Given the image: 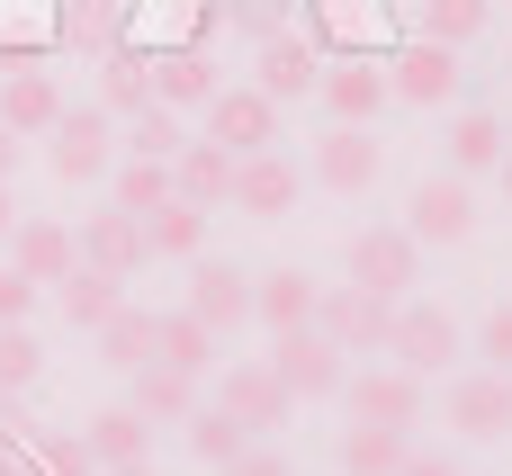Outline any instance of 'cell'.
Masks as SVG:
<instances>
[{
    "mask_svg": "<svg viewBox=\"0 0 512 476\" xmlns=\"http://www.w3.org/2000/svg\"><path fill=\"white\" fill-rule=\"evenodd\" d=\"M27 315H36V279L0 261V324H27Z\"/></svg>",
    "mask_w": 512,
    "mask_h": 476,
    "instance_id": "obj_39",
    "label": "cell"
},
{
    "mask_svg": "<svg viewBox=\"0 0 512 476\" xmlns=\"http://www.w3.org/2000/svg\"><path fill=\"white\" fill-rule=\"evenodd\" d=\"M180 441H189V459H198V468H234V459H243V450H252V432H243V423H234V414H216V405H198V414H189V432H180Z\"/></svg>",
    "mask_w": 512,
    "mask_h": 476,
    "instance_id": "obj_33",
    "label": "cell"
},
{
    "mask_svg": "<svg viewBox=\"0 0 512 476\" xmlns=\"http://www.w3.org/2000/svg\"><path fill=\"white\" fill-rule=\"evenodd\" d=\"M153 360H162V369H189V378H198V369H216V333H207L189 306H180V315H153Z\"/></svg>",
    "mask_w": 512,
    "mask_h": 476,
    "instance_id": "obj_27",
    "label": "cell"
},
{
    "mask_svg": "<svg viewBox=\"0 0 512 476\" xmlns=\"http://www.w3.org/2000/svg\"><path fill=\"white\" fill-rule=\"evenodd\" d=\"M90 342H99V360H108V369H126V378H135V369L153 360V315H144V306H117Z\"/></svg>",
    "mask_w": 512,
    "mask_h": 476,
    "instance_id": "obj_32",
    "label": "cell"
},
{
    "mask_svg": "<svg viewBox=\"0 0 512 476\" xmlns=\"http://www.w3.org/2000/svg\"><path fill=\"white\" fill-rule=\"evenodd\" d=\"M144 99H153V54H117V45H108V54H99V108H108V117H135Z\"/></svg>",
    "mask_w": 512,
    "mask_h": 476,
    "instance_id": "obj_29",
    "label": "cell"
},
{
    "mask_svg": "<svg viewBox=\"0 0 512 476\" xmlns=\"http://www.w3.org/2000/svg\"><path fill=\"white\" fill-rule=\"evenodd\" d=\"M180 144H189V135H180V117L144 99V108H135V126H126V153H144V162H171Z\"/></svg>",
    "mask_w": 512,
    "mask_h": 476,
    "instance_id": "obj_38",
    "label": "cell"
},
{
    "mask_svg": "<svg viewBox=\"0 0 512 476\" xmlns=\"http://www.w3.org/2000/svg\"><path fill=\"white\" fill-rule=\"evenodd\" d=\"M495 180H504V207H512V153H504V162H495Z\"/></svg>",
    "mask_w": 512,
    "mask_h": 476,
    "instance_id": "obj_45",
    "label": "cell"
},
{
    "mask_svg": "<svg viewBox=\"0 0 512 476\" xmlns=\"http://www.w3.org/2000/svg\"><path fill=\"white\" fill-rule=\"evenodd\" d=\"M315 99L333 108V126H378V117L396 108V90H387V63H369V54H342V63H324Z\"/></svg>",
    "mask_w": 512,
    "mask_h": 476,
    "instance_id": "obj_8",
    "label": "cell"
},
{
    "mask_svg": "<svg viewBox=\"0 0 512 476\" xmlns=\"http://www.w3.org/2000/svg\"><path fill=\"white\" fill-rule=\"evenodd\" d=\"M450 432H468V441H504V432H512V378H495V369L459 378V387H450Z\"/></svg>",
    "mask_w": 512,
    "mask_h": 476,
    "instance_id": "obj_17",
    "label": "cell"
},
{
    "mask_svg": "<svg viewBox=\"0 0 512 476\" xmlns=\"http://www.w3.org/2000/svg\"><path fill=\"white\" fill-rule=\"evenodd\" d=\"M288 405H297V396L279 387L270 360H234V369L216 378V414H234L252 441H261V432H288Z\"/></svg>",
    "mask_w": 512,
    "mask_h": 476,
    "instance_id": "obj_7",
    "label": "cell"
},
{
    "mask_svg": "<svg viewBox=\"0 0 512 476\" xmlns=\"http://www.w3.org/2000/svg\"><path fill=\"white\" fill-rule=\"evenodd\" d=\"M414 279H423V243H414L405 225L351 234V288H369V297H414Z\"/></svg>",
    "mask_w": 512,
    "mask_h": 476,
    "instance_id": "obj_3",
    "label": "cell"
},
{
    "mask_svg": "<svg viewBox=\"0 0 512 476\" xmlns=\"http://www.w3.org/2000/svg\"><path fill=\"white\" fill-rule=\"evenodd\" d=\"M171 189H180L189 207H225V198H234V153H225V144H180V153H171Z\"/></svg>",
    "mask_w": 512,
    "mask_h": 476,
    "instance_id": "obj_22",
    "label": "cell"
},
{
    "mask_svg": "<svg viewBox=\"0 0 512 476\" xmlns=\"http://www.w3.org/2000/svg\"><path fill=\"white\" fill-rule=\"evenodd\" d=\"M9 270H27L36 288H54V279L72 270V225H54V216H18V225H9Z\"/></svg>",
    "mask_w": 512,
    "mask_h": 476,
    "instance_id": "obj_19",
    "label": "cell"
},
{
    "mask_svg": "<svg viewBox=\"0 0 512 476\" xmlns=\"http://www.w3.org/2000/svg\"><path fill=\"white\" fill-rule=\"evenodd\" d=\"M207 144H225L234 162H243V153H279V99L252 90V81H243V90H216V99H207Z\"/></svg>",
    "mask_w": 512,
    "mask_h": 476,
    "instance_id": "obj_5",
    "label": "cell"
},
{
    "mask_svg": "<svg viewBox=\"0 0 512 476\" xmlns=\"http://www.w3.org/2000/svg\"><path fill=\"white\" fill-rule=\"evenodd\" d=\"M423 36L450 45V54L477 45V36H486V0H423Z\"/></svg>",
    "mask_w": 512,
    "mask_h": 476,
    "instance_id": "obj_35",
    "label": "cell"
},
{
    "mask_svg": "<svg viewBox=\"0 0 512 476\" xmlns=\"http://www.w3.org/2000/svg\"><path fill=\"white\" fill-rule=\"evenodd\" d=\"M315 81H324V54H315L306 36H261V63H252V90H270V99L288 108V99H315Z\"/></svg>",
    "mask_w": 512,
    "mask_h": 476,
    "instance_id": "obj_16",
    "label": "cell"
},
{
    "mask_svg": "<svg viewBox=\"0 0 512 476\" xmlns=\"http://www.w3.org/2000/svg\"><path fill=\"white\" fill-rule=\"evenodd\" d=\"M270 369H279V387H288V396H342V378H351V369H342V351H333L315 324H306V333H279Z\"/></svg>",
    "mask_w": 512,
    "mask_h": 476,
    "instance_id": "obj_14",
    "label": "cell"
},
{
    "mask_svg": "<svg viewBox=\"0 0 512 476\" xmlns=\"http://www.w3.org/2000/svg\"><path fill=\"white\" fill-rule=\"evenodd\" d=\"M108 189H117L108 207H126V216H153L162 198H180V189H171V162H144V153L108 162Z\"/></svg>",
    "mask_w": 512,
    "mask_h": 476,
    "instance_id": "obj_31",
    "label": "cell"
},
{
    "mask_svg": "<svg viewBox=\"0 0 512 476\" xmlns=\"http://www.w3.org/2000/svg\"><path fill=\"white\" fill-rule=\"evenodd\" d=\"M477 342H486L495 378H512V306H495V315H486V333H477Z\"/></svg>",
    "mask_w": 512,
    "mask_h": 476,
    "instance_id": "obj_40",
    "label": "cell"
},
{
    "mask_svg": "<svg viewBox=\"0 0 512 476\" xmlns=\"http://www.w3.org/2000/svg\"><path fill=\"white\" fill-rule=\"evenodd\" d=\"M216 99V63L198 54V45H171V54H153V108H207Z\"/></svg>",
    "mask_w": 512,
    "mask_h": 476,
    "instance_id": "obj_20",
    "label": "cell"
},
{
    "mask_svg": "<svg viewBox=\"0 0 512 476\" xmlns=\"http://www.w3.org/2000/svg\"><path fill=\"white\" fill-rule=\"evenodd\" d=\"M18 162H27V135H9V126H0V180H9Z\"/></svg>",
    "mask_w": 512,
    "mask_h": 476,
    "instance_id": "obj_43",
    "label": "cell"
},
{
    "mask_svg": "<svg viewBox=\"0 0 512 476\" xmlns=\"http://www.w3.org/2000/svg\"><path fill=\"white\" fill-rule=\"evenodd\" d=\"M342 396H351V423H387V432L423 423V378L396 360H360V378H342Z\"/></svg>",
    "mask_w": 512,
    "mask_h": 476,
    "instance_id": "obj_4",
    "label": "cell"
},
{
    "mask_svg": "<svg viewBox=\"0 0 512 476\" xmlns=\"http://www.w3.org/2000/svg\"><path fill=\"white\" fill-rule=\"evenodd\" d=\"M27 450H36V476H99L81 432H27Z\"/></svg>",
    "mask_w": 512,
    "mask_h": 476,
    "instance_id": "obj_37",
    "label": "cell"
},
{
    "mask_svg": "<svg viewBox=\"0 0 512 476\" xmlns=\"http://www.w3.org/2000/svg\"><path fill=\"white\" fill-rule=\"evenodd\" d=\"M54 297H63V324H72V333H99V324L126 306V279H108V270H81V261H72V270L54 279Z\"/></svg>",
    "mask_w": 512,
    "mask_h": 476,
    "instance_id": "obj_23",
    "label": "cell"
},
{
    "mask_svg": "<svg viewBox=\"0 0 512 476\" xmlns=\"http://www.w3.org/2000/svg\"><path fill=\"white\" fill-rule=\"evenodd\" d=\"M315 333H324L342 360H387L396 297H369V288H324V306H315Z\"/></svg>",
    "mask_w": 512,
    "mask_h": 476,
    "instance_id": "obj_1",
    "label": "cell"
},
{
    "mask_svg": "<svg viewBox=\"0 0 512 476\" xmlns=\"http://www.w3.org/2000/svg\"><path fill=\"white\" fill-rule=\"evenodd\" d=\"M315 306H324V288H315L306 270H270V279H252V315H261L270 333H306Z\"/></svg>",
    "mask_w": 512,
    "mask_h": 476,
    "instance_id": "obj_21",
    "label": "cell"
},
{
    "mask_svg": "<svg viewBox=\"0 0 512 476\" xmlns=\"http://www.w3.org/2000/svg\"><path fill=\"white\" fill-rule=\"evenodd\" d=\"M297 189H306V171H297L288 153H243V162H234V198H225V207H243V216H288V207H297Z\"/></svg>",
    "mask_w": 512,
    "mask_h": 476,
    "instance_id": "obj_15",
    "label": "cell"
},
{
    "mask_svg": "<svg viewBox=\"0 0 512 476\" xmlns=\"http://www.w3.org/2000/svg\"><path fill=\"white\" fill-rule=\"evenodd\" d=\"M504 63H512V54H504Z\"/></svg>",
    "mask_w": 512,
    "mask_h": 476,
    "instance_id": "obj_47",
    "label": "cell"
},
{
    "mask_svg": "<svg viewBox=\"0 0 512 476\" xmlns=\"http://www.w3.org/2000/svg\"><path fill=\"white\" fill-rule=\"evenodd\" d=\"M216 476H288V459H279V450H261V441H252V450H243V459H234V468H216Z\"/></svg>",
    "mask_w": 512,
    "mask_h": 476,
    "instance_id": "obj_41",
    "label": "cell"
},
{
    "mask_svg": "<svg viewBox=\"0 0 512 476\" xmlns=\"http://www.w3.org/2000/svg\"><path fill=\"white\" fill-rule=\"evenodd\" d=\"M387 360H396V369H414V378H441V369H459V315H450V306H423V297H396Z\"/></svg>",
    "mask_w": 512,
    "mask_h": 476,
    "instance_id": "obj_2",
    "label": "cell"
},
{
    "mask_svg": "<svg viewBox=\"0 0 512 476\" xmlns=\"http://www.w3.org/2000/svg\"><path fill=\"white\" fill-rule=\"evenodd\" d=\"M126 405H135L144 423H189V414H198V378H189V369H162V360H144Z\"/></svg>",
    "mask_w": 512,
    "mask_h": 476,
    "instance_id": "obj_24",
    "label": "cell"
},
{
    "mask_svg": "<svg viewBox=\"0 0 512 476\" xmlns=\"http://www.w3.org/2000/svg\"><path fill=\"white\" fill-rule=\"evenodd\" d=\"M45 162H54V180L63 189H81V180H108V108H63L54 126H45Z\"/></svg>",
    "mask_w": 512,
    "mask_h": 476,
    "instance_id": "obj_6",
    "label": "cell"
},
{
    "mask_svg": "<svg viewBox=\"0 0 512 476\" xmlns=\"http://www.w3.org/2000/svg\"><path fill=\"white\" fill-rule=\"evenodd\" d=\"M63 45L72 54H108L117 45V0H63Z\"/></svg>",
    "mask_w": 512,
    "mask_h": 476,
    "instance_id": "obj_34",
    "label": "cell"
},
{
    "mask_svg": "<svg viewBox=\"0 0 512 476\" xmlns=\"http://www.w3.org/2000/svg\"><path fill=\"white\" fill-rule=\"evenodd\" d=\"M144 252H162V261H198V252H207V207L162 198V207L144 216Z\"/></svg>",
    "mask_w": 512,
    "mask_h": 476,
    "instance_id": "obj_25",
    "label": "cell"
},
{
    "mask_svg": "<svg viewBox=\"0 0 512 476\" xmlns=\"http://www.w3.org/2000/svg\"><path fill=\"white\" fill-rule=\"evenodd\" d=\"M45 378V351H36V333L27 324H0V396H27Z\"/></svg>",
    "mask_w": 512,
    "mask_h": 476,
    "instance_id": "obj_36",
    "label": "cell"
},
{
    "mask_svg": "<svg viewBox=\"0 0 512 476\" xmlns=\"http://www.w3.org/2000/svg\"><path fill=\"white\" fill-rule=\"evenodd\" d=\"M63 117V90H54V72H36V63H9L0 72V126L9 135H45Z\"/></svg>",
    "mask_w": 512,
    "mask_h": 476,
    "instance_id": "obj_18",
    "label": "cell"
},
{
    "mask_svg": "<svg viewBox=\"0 0 512 476\" xmlns=\"http://www.w3.org/2000/svg\"><path fill=\"white\" fill-rule=\"evenodd\" d=\"M81 441H90V459H99V468H135V459L153 450V423H144L135 405H108V414H99Z\"/></svg>",
    "mask_w": 512,
    "mask_h": 476,
    "instance_id": "obj_28",
    "label": "cell"
},
{
    "mask_svg": "<svg viewBox=\"0 0 512 476\" xmlns=\"http://www.w3.org/2000/svg\"><path fill=\"white\" fill-rule=\"evenodd\" d=\"M396 476H459V459H432V450H405V468Z\"/></svg>",
    "mask_w": 512,
    "mask_h": 476,
    "instance_id": "obj_42",
    "label": "cell"
},
{
    "mask_svg": "<svg viewBox=\"0 0 512 476\" xmlns=\"http://www.w3.org/2000/svg\"><path fill=\"white\" fill-rule=\"evenodd\" d=\"M72 261L81 270H108V279H135L153 252H144V216H126V207H99V216H81V234H72Z\"/></svg>",
    "mask_w": 512,
    "mask_h": 476,
    "instance_id": "obj_10",
    "label": "cell"
},
{
    "mask_svg": "<svg viewBox=\"0 0 512 476\" xmlns=\"http://www.w3.org/2000/svg\"><path fill=\"white\" fill-rule=\"evenodd\" d=\"M99 476H153V468H144V459H135V468H99Z\"/></svg>",
    "mask_w": 512,
    "mask_h": 476,
    "instance_id": "obj_46",
    "label": "cell"
},
{
    "mask_svg": "<svg viewBox=\"0 0 512 476\" xmlns=\"http://www.w3.org/2000/svg\"><path fill=\"white\" fill-rule=\"evenodd\" d=\"M495 162H504V117L459 108V126H450V171H459V180H477V171H495Z\"/></svg>",
    "mask_w": 512,
    "mask_h": 476,
    "instance_id": "obj_30",
    "label": "cell"
},
{
    "mask_svg": "<svg viewBox=\"0 0 512 476\" xmlns=\"http://www.w3.org/2000/svg\"><path fill=\"white\" fill-rule=\"evenodd\" d=\"M189 315L207 324V333H234V324H252V279L234 270V261H189Z\"/></svg>",
    "mask_w": 512,
    "mask_h": 476,
    "instance_id": "obj_13",
    "label": "cell"
},
{
    "mask_svg": "<svg viewBox=\"0 0 512 476\" xmlns=\"http://www.w3.org/2000/svg\"><path fill=\"white\" fill-rule=\"evenodd\" d=\"M378 171H387V144H378L369 126H333V135L315 144V180H324V189H342V198L378 189Z\"/></svg>",
    "mask_w": 512,
    "mask_h": 476,
    "instance_id": "obj_12",
    "label": "cell"
},
{
    "mask_svg": "<svg viewBox=\"0 0 512 476\" xmlns=\"http://www.w3.org/2000/svg\"><path fill=\"white\" fill-rule=\"evenodd\" d=\"M405 234H414V243H468V234H477V189H468L459 171L423 180V189L405 198Z\"/></svg>",
    "mask_w": 512,
    "mask_h": 476,
    "instance_id": "obj_9",
    "label": "cell"
},
{
    "mask_svg": "<svg viewBox=\"0 0 512 476\" xmlns=\"http://www.w3.org/2000/svg\"><path fill=\"white\" fill-rule=\"evenodd\" d=\"M387 90L414 99V108H450V99H459V54L432 45V36H414L405 54H387Z\"/></svg>",
    "mask_w": 512,
    "mask_h": 476,
    "instance_id": "obj_11",
    "label": "cell"
},
{
    "mask_svg": "<svg viewBox=\"0 0 512 476\" xmlns=\"http://www.w3.org/2000/svg\"><path fill=\"white\" fill-rule=\"evenodd\" d=\"M405 432H387V423H351L342 441H333V459H342V476H396L405 468Z\"/></svg>",
    "mask_w": 512,
    "mask_h": 476,
    "instance_id": "obj_26",
    "label": "cell"
},
{
    "mask_svg": "<svg viewBox=\"0 0 512 476\" xmlns=\"http://www.w3.org/2000/svg\"><path fill=\"white\" fill-rule=\"evenodd\" d=\"M9 225H18V207H9V180H0V234H9Z\"/></svg>",
    "mask_w": 512,
    "mask_h": 476,
    "instance_id": "obj_44",
    "label": "cell"
}]
</instances>
